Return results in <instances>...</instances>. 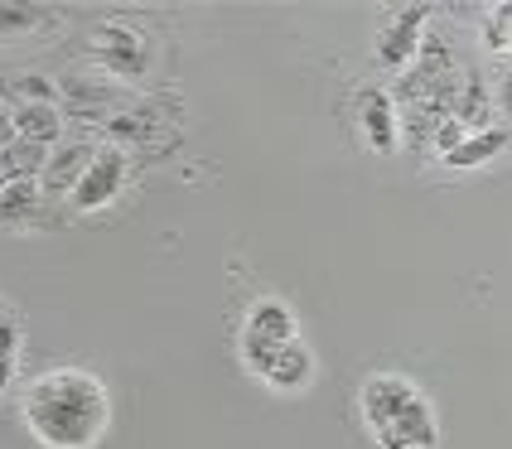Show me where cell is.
Here are the masks:
<instances>
[{
    "instance_id": "obj_7",
    "label": "cell",
    "mask_w": 512,
    "mask_h": 449,
    "mask_svg": "<svg viewBox=\"0 0 512 449\" xmlns=\"http://www.w3.org/2000/svg\"><path fill=\"white\" fill-rule=\"evenodd\" d=\"M58 92H68V107L83 116V121H92V126H107L116 112H126L136 102V92L112 83V78H73V83L58 87Z\"/></svg>"
},
{
    "instance_id": "obj_16",
    "label": "cell",
    "mask_w": 512,
    "mask_h": 449,
    "mask_svg": "<svg viewBox=\"0 0 512 449\" xmlns=\"http://www.w3.org/2000/svg\"><path fill=\"white\" fill-rule=\"evenodd\" d=\"M44 165H49V150H44V145H29V141L0 145V174H5L10 184H20V179H39Z\"/></svg>"
},
{
    "instance_id": "obj_3",
    "label": "cell",
    "mask_w": 512,
    "mask_h": 449,
    "mask_svg": "<svg viewBox=\"0 0 512 449\" xmlns=\"http://www.w3.org/2000/svg\"><path fill=\"white\" fill-rule=\"evenodd\" d=\"M290 338H300L295 334V314H290V305H285V300H271V295H261V300H252L247 319H242L237 358H242V367H247L252 377H266L271 358L281 353Z\"/></svg>"
},
{
    "instance_id": "obj_2",
    "label": "cell",
    "mask_w": 512,
    "mask_h": 449,
    "mask_svg": "<svg viewBox=\"0 0 512 449\" xmlns=\"http://www.w3.org/2000/svg\"><path fill=\"white\" fill-rule=\"evenodd\" d=\"M358 411L368 421L377 449H435L440 421L430 396L401 372H372L358 387Z\"/></svg>"
},
{
    "instance_id": "obj_19",
    "label": "cell",
    "mask_w": 512,
    "mask_h": 449,
    "mask_svg": "<svg viewBox=\"0 0 512 449\" xmlns=\"http://www.w3.org/2000/svg\"><path fill=\"white\" fill-rule=\"evenodd\" d=\"M479 39H484L488 54H498V58L512 54V0H498V5H488L484 25H479Z\"/></svg>"
},
{
    "instance_id": "obj_8",
    "label": "cell",
    "mask_w": 512,
    "mask_h": 449,
    "mask_svg": "<svg viewBox=\"0 0 512 449\" xmlns=\"http://www.w3.org/2000/svg\"><path fill=\"white\" fill-rule=\"evenodd\" d=\"M358 126L377 155H392L401 145V116H397V102L387 87H363L358 92Z\"/></svg>"
},
{
    "instance_id": "obj_18",
    "label": "cell",
    "mask_w": 512,
    "mask_h": 449,
    "mask_svg": "<svg viewBox=\"0 0 512 449\" xmlns=\"http://www.w3.org/2000/svg\"><path fill=\"white\" fill-rule=\"evenodd\" d=\"M5 97H10L15 107H54L63 92H58V83L44 78V73H20V78L5 83Z\"/></svg>"
},
{
    "instance_id": "obj_5",
    "label": "cell",
    "mask_w": 512,
    "mask_h": 449,
    "mask_svg": "<svg viewBox=\"0 0 512 449\" xmlns=\"http://www.w3.org/2000/svg\"><path fill=\"white\" fill-rule=\"evenodd\" d=\"M430 20H435V15H430V5H401L397 15L377 29V44H372L377 68H387V73H406V68L416 63V54H421V44H426Z\"/></svg>"
},
{
    "instance_id": "obj_11",
    "label": "cell",
    "mask_w": 512,
    "mask_h": 449,
    "mask_svg": "<svg viewBox=\"0 0 512 449\" xmlns=\"http://www.w3.org/2000/svg\"><path fill=\"white\" fill-rule=\"evenodd\" d=\"M512 145V131L508 126H484V131H469L464 141L450 150V155H440V165L445 169H479V165H493L503 150Z\"/></svg>"
},
{
    "instance_id": "obj_14",
    "label": "cell",
    "mask_w": 512,
    "mask_h": 449,
    "mask_svg": "<svg viewBox=\"0 0 512 449\" xmlns=\"http://www.w3.org/2000/svg\"><path fill=\"white\" fill-rule=\"evenodd\" d=\"M39 208H44V189H39V179L5 184V194H0V227L34 223V213H39Z\"/></svg>"
},
{
    "instance_id": "obj_23",
    "label": "cell",
    "mask_w": 512,
    "mask_h": 449,
    "mask_svg": "<svg viewBox=\"0 0 512 449\" xmlns=\"http://www.w3.org/2000/svg\"><path fill=\"white\" fill-rule=\"evenodd\" d=\"M0 314H5V309H0Z\"/></svg>"
},
{
    "instance_id": "obj_13",
    "label": "cell",
    "mask_w": 512,
    "mask_h": 449,
    "mask_svg": "<svg viewBox=\"0 0 512 449\" xmlns=\"http://www.w3.org/2000/svg\"><path fill=\"white\" fill-rule=\"evenodd\" d=\"M107 136H112V145H136V141H155L160 136V116H155V107L150 102H131L126 112H116L107 126H102Z\"/></svg>"
},
{
    "instance_id": "obj_12",
    "label": "cell",
    "mask_w": 512,
    "mask_h": 449,
    "mask_svg": "<svg viewBox=\"0 0 512 449\" xmlns=\"http://www.w3.org/2000/svg\"><path fill=\"white\" fill-rule=\"evenodd\" d=\"M10 131L15 141H29V145H44L54 150L63 145V107H10Z\"/></svg>"
},
{
    "instance_id": "obj_1",
    "label": "cell",
    "mask_w": 512,
    "mask_h": 449,
    "mask_svg": "<svg viewBox=\"0 0 512 449\" xmlns=\"http://www.w3.org/2000/svg\"><path fill=\"white\" fill-rule=\"evenodd\" d=\"M107 421V387L83 367L44 372L25 392V425L44 449H92L107 435Z\"/></svg>"
},
{
    "instance_id": "obj_20",
    "label": "cell",
    "mask_w": 512,
    "mask_h": 449,
    "mask_svg": "<svg viewBox=\"0 0 512 449\" xmlns=\"http://www.w3.org/2000/svg\"><path fill=\"white\" fill-rule=\"evenodd\" d=\"M464 136H469V131L459 126L455 116H445V121L435 126V155H450V150H455V145L464 141Z\"/></svg>"
},
{
    "instance_id": "obj_21",
    "label": "cell",
    "mask_w": 512,
    "mask_h": 449,
    "mask_svg": "<svg viewBox=\"0 0 512 449\" xmlns=\"http://www.w3.org/2000/svg\"><path fill=\"white\" fill-rule=\"evenodd\" d=\"M493 107L512 116V63L503 68V78H498V87H493Z\"/></svg>"
},
{
    "instance_id": "obj_15",
    "label": "cell",
    "mask_w": 512,
    "mask_h": 449,
    "mask_svg": "<svg viewBox=\"0 0 512 449\" xmlns=\"http://www.w3.org/2000/svg\"><path fill=\"white\" fill-rule=\"evenodd\" d=\"M488 112H493V92L484 87V78L479 73H469L464 83H459V97H455V121L464 126V131H484L488 126Z\"/></svg>"
},
{
    "instance_id": "obj_4",
    "label": "cell",
    "mask_w": 512,
    "mask_h": 449,
    "mask_svg": "<svg viewBox=\"0 0 512 449\" xmlns=\"http://www.w3.org/2000/svg\"><path fill=\"white\" fill-rule=\"evenodd\" d=\"M92 58L112 83H141L150 73V39L131 20H102L92 29Z\"/></svg>"
},
{
    "instance_id": "obj_17",
    "label": "cell",
    "mask_w": 512,
    "mask_h": 449,
    "mask_svg": "<svg viewBox=\"0 0 512 449\" xmlns=\"http://www.w3.org/2000/svg\"><path fill=\"white\" fill-rule=\"evenodd\" d=\"M54 25V10L44 5H20V0H0V39H25Z\"/></svg>"
},
{
    "instance_id": "obj_22",
    "label": "cell",
    "mask_w": 512,
    "mask_h": 449,
    "mask_svg": "<svg viewBox=\"0 0 512 449\" xmlns=\"http://www.w3.org/2000/svg\"><path fill=\"white\" fill-rule=\"evenodd\" d=\"M5 184H10V179H5V174H0V194H5Z\"/></svg>"
},
{
    "instance_id": "obj_9",
    "label": "cell",
    "mask_w": 512,
    "mask_h": 449,
    "mask_svg": "<svg viewBox=\"0 0 512 449\" xmlns=\"http://www.w3.org/2000/svg\"><path fill=\"white\" fill-rule=\"evenodd\" d=\"M92 155H97V145L87 141H63L49 150V165L39 174V189L44 194H73L78 189V179H83V169L92 165Z\"/></svg>"
},
{
    "instance_id": "obj_6",
    "label": "cell",
    "mask_w": 512,
    "mask_h": 449,
    "mask_svg": "<svg viewBox=\"0 0 512 449\" xmlns=\"http://www.w3.org/2000/svg\"><path fill=\"white\" fill-rule=\"evenodd\" d=\"M126 174H131V160H126V150L121 145H97V155H92V165L83 169V179H78V189H73V208L78 213H102L107 203L121 198L126 189Z\"/></svg>"
},
{
    "instance_id": "obj_10",
    "label": "cell",
    "mask_w": 512,
    "mask_h": 449,
    "mask_svg": "<svg viewBox=\"0 0 512 449\" xmlns=\"http://www.w3.org/2000/svg\"><path fill=\"white\" fill-rule=\"evenodd\" d=\"M314 372H319V367H314V353L300 343V338H290L281 353L271 358V367H266V377H261V382H266L271 392L295 396V392H305V387L314 382Z\"/></svg>"
}]
</instances>
